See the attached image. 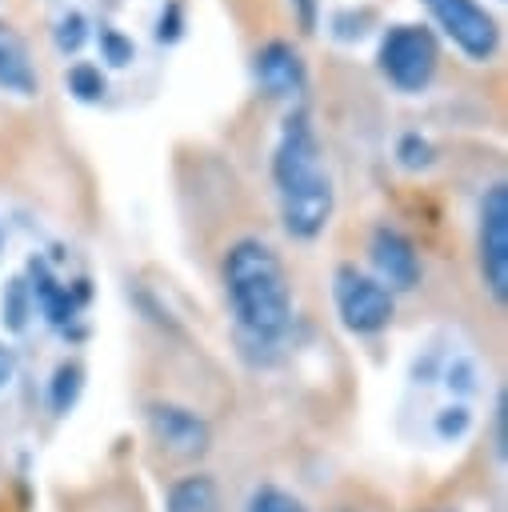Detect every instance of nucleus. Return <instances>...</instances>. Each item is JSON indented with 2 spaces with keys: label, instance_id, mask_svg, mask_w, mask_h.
Returning a JSON list of instances; mask_svg holds the SVG:
<instances>
[{
  "label": "nucleus",
  "instance_id": "15",
  "mask_svg": "<svg viewBox=\"0 0 508 512\" xmlns=\"http://www.w3.org/2000/svg\"><path fill=\"white\" fill-rule=\"evenodd\" d=\"M168 512H224L216 480H212L208 472L180 476V480L168 488Z\"/></svg>",
  "mask_w": 508,
  "mask_h": 512
},
{
  "label": "nucleus",
  "instance_id": "6",
  "mask_svg": "<svg viewBox=\"0 0 508 512\" xmlns=\"http://www.w3.org/2000/svg\"><path fill=\"white\" fill-rule=\"evenodd\" d=\"M332 308L352 336H380L396 320V296L352 260L332 268Z\"/></svg>",
  "mask_w": 508,
  "mask_h": 512
},
{
  "label": "nucleus",
  "instance_id": "10",
  "mask_svg": "<svg viewBox=\"0 0 508 512\" xmlns=\"http://www.w3.org/2000/svg\"><path fill=\"white\" fill-rule=\"evenodd\" d=\"M40 88H44V76L36 68V56H32L24 32L0 16V96L36 100Z\"/></svg>",
  "mask_w": 508,
  "mask_h": 512
},
{
  "label": "nucleus",
  "instance_id": "9",
  "mask_svg": "<svg viewBox=\"0 0 508 512\" xmlns=\"http://www.w3.org/2000/svg\"><path fill=\"white\" fill-rule=\"evenodd\" d=\"M368 264H372V276L392 296L396 292H412L424 280L420 252H416L412 236L400 232L396 224H372V232H368Z\"/></svg>",
  "mask_w": 508,
  "mask_h": 512
},
{
  "label": "nucleus",
  "instance_id": "11",
  "mask_svg": "<svg viewBox=\"0 0 508 512\" xmlns=\"http://www.w3.org/2000/svg\"><path fill=\"white\" fill-rule=\"evenodd\" d=\"M148 428H152V436H156L168 452H176V456H196V452H204L208 440H212L208 420H204L200 412L184 408V404H148Z\"/></svg>",
  "mask_w": 508,
  "mask_h": 512
},
{
  "label": "nucleus",
  "instance_id": "21",
  "mask_svg": "<svg viewBox=\"0 0 508 512\" xmlns=\"http://www.w3.org/2000/svg\"><path fill=\"white\" fill-rule=\"evenodd\" d=\"M188 36V0H160L156 16H152V40L172 48Z\"/></svg>",
  "mask_w": 508,
  "mask_h": 512
},
{
  "label": "nucleus",
  "instance_id": "22",
  "mask_svg": "<svg viewBox=\"0 0 508 512\" xmlns=\"http://www.w3.org/2000/svg\"><path fill=\"white\" fill-rule=\"evenodd\" d=\"M248 512H308V508H304L292 492H284V488H276V484H264V488L252 492Z\"/></svg>",
  "mask_w": 508,
  "mask_h": 512
},
{
  "label": "nucleus",
  "instance_id": "4",
  "mask_svg": "<svg viewBox=\"0 0 508 512\" xmlns=\"http://www.w3.org/2000/svg\"><path fill=\"white\" fill-rule=\"evenodd\" d=\"M24 284L32 292V308L36 316L60 332L64 340H80L88 328H84V312L92 304V280L80 272V276H64L56 256L48 252H32L28 264H24Z\"/></svg>",
  "mask_w": 508,
  "mask_h": 512
},
{
  "label": "nucleus",
  "instance_id": "2",
  "mask_svg": "<svg viewBox=\"0 0 508 512\" xmlns=\"http://www.w3.org/2000/svg\"><path fill=\"white\" fill-rule=\"evenodd\" d=\"M220 284L232 332L244 352L268 356L292 328V284L280 252L260 236H240L220 256Z\"/></svg>",
  "mask_w": 508,
  "mask_h": 512
},
{
  "label": "nucleus",
  "instance_id": "19",
  "mask_svg": "<svg viewBox=\"0 0 508 512\" xmlns=\"http://www.w3.org/2000/svg\"><path fill=\"white\" fill-rule=\"evenodd\" d=\"M472 424H476L472 404H436V408L428 412V436H432L436 444H456V440H464V436L472 432Z\"/></svg>",
  "mask_w": 508,
  "mask_h": 512
},
{
  "label": "nucleus",
  "instance_id": "16",
  "mask_svg": "<svg viewBox=\"0 0 508 512\" xmlns=\"http://www.w3.org/2000/svg\"><path fill=\"white\" fill-rule=\"evenodd\" d=\"M392 164L400 172H412V176L432 172L440 164V144L428 132H420V128H404L396 136V144H392Z\"/></svg>",
  "mask_w": 508,
  "mask_h": 512
},
{
  "label": "nucleus",
  "instance_id": "25",
  "mask_svg": "<svg viewBox=\"0 0 508 512\" xmlns=\"http://www.w3.org/2000/svg\"><path fill=\"white\" fill-rule=\"evenodd\" d=\"M504 428H508V404H504V396H496V456H500V460H504V452H508Z\"/></svg>",
  "mask_w": 508,
  "mask_h": 512
},
{
  "label": "nucleus",
  "instance_id": "14",
  "mask_svg": "<svg viewBox=\"0 0 508 512\" xmlns=\"http://www.w3.org/2000/svg\"><path fill=\"white\" fill-rule=\"evenodd\" d=\"M60 84H64V96H68V100H76V104H84V108L104 104V100H108V92H112L108 72H104L96 60H68V68H64Z\"/></svg>",
  "mask_w": 508,
  "mask_h": 512
},
{
  "label": "nucleus",
  "instance_id": "7",
  "mask_svg": "<svg viewBox=\"0 0 508 512\" xmlns=\"http://www.w3.org/2000/svg\"><path fill=\"white\" fill-rule=\"evenodd\" d=\"M476 268L484 292L504 304L508 300V184L492 180L476 204Z\"/></svg>",
  "mask_w": 508,
  "mask_h": 512
},
{
  "label": "nucleus",
  "instance_id": "5",
  "mask_svg": "<svg viewBox=\"0 0 508 512\" xmlns=\"http://www.w3.org/2000/svg\"><path fill=\"white\" fill-rule=\"evenodd\" d=\"M424 24L436 32V40L452 44V52L468 64H492L500 56L504 32L500 20L484 0H420Z\"/></svg>",
  "mask_w": 508,
  "mask_h": 512
},
{
  "label": "nucleus",
  "instance_id": "1",
  "mask_svg": "<svg viewBox=\"0 0 508 512\" xmlns=\"http://www.w3.org/2000/svg\"><path fill=\"white\" fill-rule=\"evenodd\" d=\"M268 180H272L280 228L300 244L320 240L336 216V180L328 172L324 144L308 104L284 108V120L268 152Z\"/></svg>",
  "mask_w": 508,
  "mask_h": 512
},
{
  "label": "nucleus",
  "instance_id": "8",
  "mask_svg": "<svg viewBox=\"0 0 508 512\" xmlns=\"http://www.w3.org/2000/svg\"><path fill=\"white\" fill-rule=\"evenodd\" d=\"M248 72H252L256 92L268 96V100H280L284 108L304 104V96H308V60H304L300 44L288 40V36L264 40V44L252 52Z\"/></svg>",
  "mask_w": 508,
  "mask_h": 512
},
{
  "label": "nucleus",
  "instance_id": "27",
  "mask_svg": "<svg viewBox=\"0 0 508 512\" xmlns=\"http://www.w3.org/2000/svg\"><path fill=\"white\" fill-rule=\"evenodd\" d=\"M436 512H444V508H436Z\"/></svg>",
  "mask_w": 508,
  "mask_h": 512
},
{
  "label": "nucleus",
  "instance_id": "3",
  "mask_svg": "<svg viewBox=\"0 0 508 512\" xmlns=\"http://www.w3.org/2000/svg\"><path fill=\"white\" fill-rule=\"evenodd\" d=\"M440 40L424 20H392L376 32L372 68L400 96H424L440 76Z\"/></svg>",
  "mask_w": 508,
  "mask_h": 512
},
{
  "label": "nucleus",
  "instance_id": "20",
  "mask_svg": "<svg viewBox=\"0 0 508 512\" xmlns=\"http://www.w3.org/2000/svg\"><path fill=\"white\" fill-rule=\"evenodd\" d=\"M36 308H32V292L24 284V276H8L4 280V292H0V320H4V332L20 336L28 324H32Z\"/></svg>",
  "mask_w": 508,
  "mask_h": 512
},
{
  "label": "nucleus",
  "instance_id": "17",
  "mask_svg": "<svg viewBox=\"0 0 508 512\" xmlns=\"http://www.w3.org/2000/svg\"><path fill=\"white\" fill-rule=\"evenodd\" d=\"M92 40H96V52H100V68L104 72H124L132 60H136V40L124 32V28H116V24H108V20H100L96 28H92Z\"/></svg>",
  "mask_w": 508,
  "mask_h": 512
},
{
  "label": "nucleus",
  "instance_id": "13",
  "mask_svg": "<svg viewBox=\"0 0 508 512\" xmlns=\"http://www.w3.org/2000/svg\"><path fill=\"white\" fill-rule=\"evenodd\" d=\"M92 28H96V20H92L84 8L64 4V8L48 20L52 52H56V56H64V60H80V52H84V48H88V40H92Z\"/></svg>",
  "mask_w": 508,
  "mask_h": 512
},
{
  "label": "nucleus",
  "instance_id": "12",
  "mask_svg": "<svg viewBox=\"0 0 508 512\" xmlns=\"http://www.w3.org/2000/svg\"><path fill=\"white\" fill-rule=\"evenodd\" d=\"M320 24H324V32H328L332 44H340V48H360V44H368V40L380 32V12H376L372 4H340V8H332Z\"/></svg>",
  "mask_w": 508,
  "mask_h": 512
},
{
  "label": "nucleus",
  "instance_id": "26",
  "mask_svg": "<svg viewBox=\"0 0 508 512\" xmlns=\"http://www.w3.org/2000/svg\"><path fill=\"white\" fill-rule=\"evenodd\" d=\"M4 252H8V224L0 220V260H4Z\"/></svg>",
  "mask_w": 508,
  "mask_h": 512
},
{
  "label": "nucleus",
  "instance_id": "18",
  "mask_svg": "<svg viewBox=\"0 0 508 512\" xmlns=\"http://www.w3.org/2000/svg\"><path fill=\"white\" fill-rule=\"evenodd\" d=\"M80 392H84V364L80 360H60L52 368V376H48V408H52V416H68L76 408Z\"/></svg>",
  "mask_w": 508,
  "mask_h": 512
},
{
  "label": "nucleus",
  "instance_id": "28",
  "mask_svg": "<svg viewBox=\"0 0 508 512\" xmlns=\"http://www.w3.org/2000/svg\"><path fill=\"white\" fill-rule=\"evenodd\" d=\"M496 4H500V0H496Z\"/></svg>",
  "mask_w": 508,
  "mask_h": 512
},
{
  "label": "nucleus",
  "instance_id": "24",
  "mask_svg": "<svg viewBox=\"0 0 508 512\" xmlns=\"http://www.w3.org/2000/svg\"><path fill=\"white\" fill-rule=\"evenodd\" d=\"M16 372H20V360H16V348H12V344H8L4 336H0V392H4V388H8L12 380H16Z\"/></svg>",
  "mask_w": 508,
  "mask_h": 512
},
{
  "label": "nucleus",
  "instance_id": "23",
  "mask_svg": "<svg viewBox=\"0 0 508 512\" xmlns=\"http://www.w3.org/2000/svg\"><path fill=\"white\" fill-rule=\"evenodd\" d=\"M288 12H292L296 32H300V36H312V32H320L324 0H288Z\"/></svg>",
  "mask_w": 508,
  "mask_h": 512
}]
</instances>
